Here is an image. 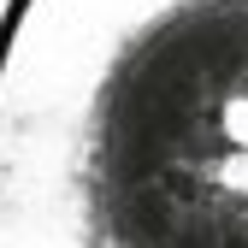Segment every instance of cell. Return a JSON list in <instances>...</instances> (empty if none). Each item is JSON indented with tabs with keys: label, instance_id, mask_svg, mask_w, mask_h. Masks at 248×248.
<instances>
[{
	"label": "cell",
	"instance_id": "6da1fadb",
	"mask_svg": "<svg viewBox=\"0 0 248 248\" xmlns=\"http://www.w3.org/2000/svg\"><path fill=\"white\" fill-rule=\"evenodd\" d=\"M0 207L71 248H248V0H12Z\"/></svg>",
	"mask_w": 248,
	"mask_h": 248
}]
</instances>
